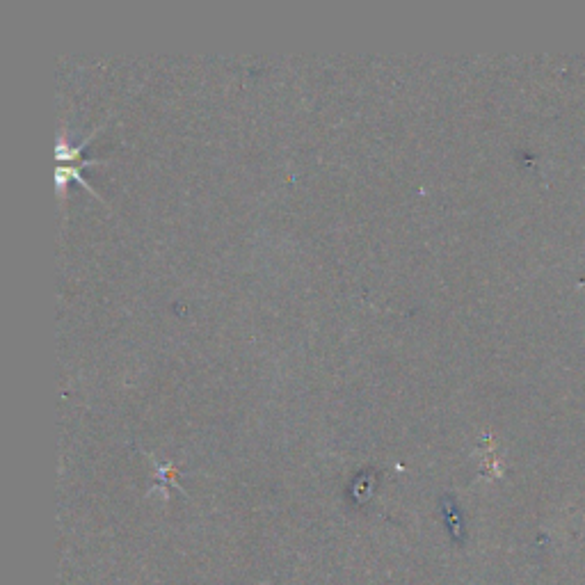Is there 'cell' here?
I'll return each mask as SVG.
<instances>
[{
	"instance_id": "obj_1",
	"label": "cell",
	"mask_w": 585,
	"mask_h": 585,
	"mask_svg": "<svg viewBox=\"0 0 585 585\" xmlns=\"http://www.w3.org/2000/svg\"><path fill=\"white\" fill-rule=\"evenodd\" d=\"M154 464H156V471H158V485L151 492H156L158 487H160V490L167 492V485L179 487V490L183 492V485L176 483V471H174L172 464H158V462H154ZM183 494H186V492H183Z\"/></svg>"
}]
</instances>
